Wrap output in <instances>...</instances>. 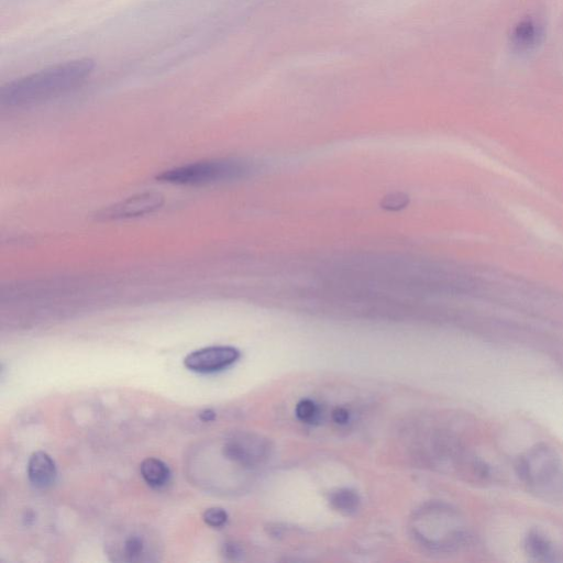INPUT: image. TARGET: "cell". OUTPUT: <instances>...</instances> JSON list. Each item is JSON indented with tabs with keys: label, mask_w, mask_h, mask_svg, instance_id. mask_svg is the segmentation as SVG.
Here are the masks:
<instances>
[{
	"label": "cell",
	"mask_w": 563,
	"mask_h": 563,
	"mask_svg": "<svg viewBox=\"0 0 563 563\" xmlns=\"http://www.w3.org/2000/svg\"><path fill=\"white\" fill-rule=\"evenodd\" d=\"M240 359V351L229 346H214L196 350L184 359V366L195 373L223 371Z\"/></svg>",
	"instance_id": "6"
},
{
	"label": "cell",
	"mask_w": 563,
	"mask_h": 563,
	"mask_svg": "<svg viewBox=\"0 0 563 563\" xmlns=\"http://www.w3.org/2000/svg\"><path fill=\"white\" fill-rule=\"evenodd\" d=\"M330 503L340 513L351 515L359 510L360 498L356 492L344 489L331 494Z\"/></svg>",
	"instance_id": "12"
},
{
	"label": "cell",
	"mask_w": 563,
	"mask_h": 563,
	"mask_svg": "<svg viewBox=\"0 0 563 563\" xmlns=\"http://www.w3.org/2000/svg\"><path fill=\"white\" fill-rule=\"evenodd\" d=\"M268 449L259 437L240 434L226 439L220 454L236 466L255 468L267 456Z\"/></svg>",
	"instance_id": "5"
},
{
	"label": "cell",
	"mask_w": 563,
	"mask_h": 563,
	"mask_svg": "<svg viewBox=\"0 0 563 563\" xmlns=\"http://www.w3.org/2000/svg\"><path fill=\"white\" fill-rule=\"evenodd\" d=\"M333 419L334 422L339 425H346L349 422L350 415L349 412L345 410V408L338 407L333 412Z\"/></svg>",
	"instance_id": "16"
},
{
	"label": "cell",
	"mask_w": 563,
	"mask_h": 563,
	"mask_svg": "<svg viewBox=\"0 0 563 563\" xmlns=\"http://www.w3.org/2000/svg\"><path fill=\"white\" fill-rule=\"evenodd\" d=\"M544 38V28L534 18L517 22L510 36V43L516 53H529L535 50Z\"/></svg>",
	"instance_id": "9"
},
{
	"label": "cell",
	"mask_w": 563,
	"mask_h": 563,
	"mask_svg": "<svg viewBox=\"0 0 563 563\" xmlns=\"http://www.w3.org/2000/svg\"><path fill=\"white\" fill-rule=\"evenodd\" d=\"M105 550L114 562H157L162 556L159 536L151 528L140 525L115 528L106 538Z\"/></svg>",
	"instance_id": "2"
},
{
	"label": "cell",
	"mask_w": 563,
	"mask_h": 563,
	"mask_svg": "<svg viewBox=\"0 0 563 563\" xmlns=\"http://www.w3.org/2000/svg\"><path fill=\"white\" fill-rule=\"evenodd\" d=\"M518 477L537 493L555 494L563 490V465L557 452L547 445L529 449L516 463Z\"/></svg>",
	"instance_id": "3"
},
{
	"label": "cell",
	"mask_w": 563,
	"mask_h": 563,
	"mask_svg": "<svg viewBox=\"0 0 563 563\" xmlns=\"http://www.w3.org/2000/svg\"><path fill=\"white\" fill-rule=\"evenodd\" d=\"M204 522L212 528H223L228 522V514L224 509L220 507H212L208 509L203 514Z\"/></svg>",
	"instance_id": "14"
},
{
	"label": "cell",
	"mask_w": 563,
	"mask_h": 563,
	"mask_svg": "<svg viewBox=\"0 0 563 563\" xmlns=\"http://www.w3.org/2000/svg\"><path fill=\"white\" fill-rule=\"evenodd\" d=\"M94 70L95 61L88 58L49 66L4 85L0 90V102L10 108L48 102L82 86Z\"/></svg>",
	"instance_id": "1"
},
{
	"label": "cell",
	"mask_w": 563,
	"mask_h": 563,
	"mask_svg": "<svg viewBox=\"0 0 563 563\" xmlns=\"http://www.w3.org/2000/svg\"><path fill=\"white\" fill-rule=\"evenodd\" d=\"M164 203V198L158 193H145L128 198L113 207H109L103 216L106 219H121L138 217L158 211Z\"/></svg>",
	"instance_id": "7"
},
{
	"label": "cell",
	"mask_w": 563,
	"mask_h": 563,
	"mask_svg": "<svg viewBox=\"0 0 563 563\" xmlns=\"http://www.w3.org/2000/svg\"><path fill=\"white\" fill-rule=\"evenodd\" d=\"M407 203L406 198L402 195L392 196L391 198H386L385 208L399 209L405 206Z\"/></svg>",
	"instance_id": "17"
},
{
	"label": "cell",
	"mask_w": 563,
	"mask_h": 563,
	"mask_svg": "<svg viewBox=\"0 0 563 563\" xmlns=\"http://www.w3.org/2000/svg\"><path fill=\"white\" fill-rule=\"evenodd\" d=\"M141 477L154 490H161L171 480V470L167 463L158 458H147L140 466Z\"/></svg>",
	"instance_id": "10"
},
{
	"label": "cell",
	"mask_w": 563,
	"mask_h": 563,
	"mask_svg": "<svg viewBox=\"0 0 563 563\" xmlns=\"http://www.w3.org/2000/svg\"><path fill=\"white\" fill-rule=\"evenodd\" d=\"M524 550L528 557L540 562L554 561L556 557L554 544L538 531L527 533L524 538Z\"/></svg>",
	"instance_id": "11"
},
{
	"label": "cell",
	"mask_w": 563,
	"mask_h": 563,
	"mask_svg": "<svg viewBox=\"0 0 563 563\" xmlns=\"http://www.w3.org/2000/svg\"><path fill=\"white\" fill-rule=\"evenodd\" d=\"M242 554L244 551L235 543H227L223 546V556L228 560H239Z\"/></svg>",
	"instance_id": "15"
},
{
	"label": "cell",
	"mask_w": 563,
	"mask_h": 563,
	"mask_svg": "<svg viewBox=\"0 0 563 563\" xmlns=\"http://www.w3.org/2000/svg\"><path fill=\"white\" fill-rule=\"evenodd\" d=\"M28 479L33 488L48 490L53 487L58 478V469L54 460L46 452L38 451L33 454L27 467Z\"/></svg>",
	"instance_id": "8"
},
{
	"label": "cell",
	"mask_w": 563,
	"mask_h": 563,
	"mask_svg": "<svg viewBox=\"0 0 563 563\" xmlns=\"http://www.w3.org/2000/svg\"><path fill=\"white\" fill-rule=\"evenodd\" d=\"M295 412L298 419L308 424L315 422L318 417L317 405L311 400H303L298 403Z\"/></svg>",
	"instance_id": "13"
},
{
	"label": "cell",
	"mask_w": 563,
	"mask_h": 563,
	"mask_svg": "<svg viewBox=\"0 0 563 563\" xmlns=\"http://www.w3.org/2000/svg\"><path fill=\"white\" fill-rule=\"evenodd\" d=\"M248 165L237 160H209L182 165L163 172L158 180L175 185H206L240 178Z\"/></svg>",
	"instance_id": "4"
},
{
	"label": "cell",
	"mask_w": 563,
	"mask_h": 563,
	"mask_svg": "<svg viewBox=\"0 0 563 563\" xmlns=\"http://www.w3.org/2000/svg\"><path fill=\"white\" fill-rule=\"evenodd\" d=\"M216 418V414L211 410H206L201 414V419L203 422H213Z\"/></svg>",
	"instance_id": "18"
}]
</instances>
